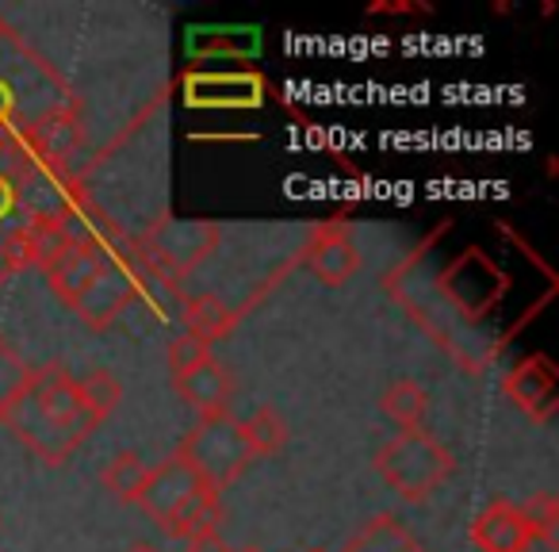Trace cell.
Segmentation results:
<instances>
[{
  "label": "cell",
  "mask_w": 559,
  "mask_h": 552,
  "mask_svg": "<svg viewBox=\"0 0 559 552\" xmlns=\"http://www.w3.org/2000/svg\"><path fill=\"white\" fill-rule=\"evenodd\" d=\"M4 426L32 449V457L58 468L88 442V434L100 426V414L88 407L85 391L70 368L47 365L32 376L24 399L4 419Z\"/></svg>",
  "instance_id": "obj_1"
},
{
  "label": "cell",
  "mask_w": 559,
  "mask_h": 552,
  "mask_svg": "<svg viewBox=\"0 0 559 552\" xmlns=\"http://www.w3.org/2000/svg\"><path fill=\"white\" fill-rule=\"evenodd\" d=\"M372 468L399 498L421 503V498H429L456 472V457L429 430L418 426V430H399L391 442H383L372 457Z\"/></svg>",
  "instance_id": "obj_2"
},
{
  "label": "cell",
  "mask_w": 559,
  "mask_h": 552,
  "mask_svg": "<svg viewBox=\"0 0 559 552\" xmlns=\"http://www.w3.org/2000/svg\"><path fill=\"white\" fill-rule=\"evenodd\" d=\"M177 453L192 465V472L200 475L203 488L215 491V495L230 488L253 465V453H249L246 437H241V419H234L230 411L203 414L185 434Z\"/></svg>",
  "instance_id": "obj_3"
},
{
  "label": "cell",
  "mask_w": 559,
  "mask_h": 552,
  "mask_svg": "<svg viewBox=\"0 0 559 552\" xmlns=\"http://www.w3.org/2000/svg\"><path fill=\"white\" fill-rule=\"evenodd\" d=\"M215 246H218V226L207 223V219H162V223L150 226L139 249L146 254L150 272L177 284Z\"/></svg>",
  "instance_id": "obj_4"
},
{
  "label": "cell",
  "mask_w": 559,
  "mask_h": 552,
  "mask_svg": "<svg viewBox=\"0 0 559 552\" xmlns=\"http://www.w3.org/2000/svg\"><path fill=\"white\" fill-rule=\"evenodd\" d=\"M134 296H139V272H134V265H127L123 257H108L100 277L93 281V289L73 304V312L93 330H108L131 307Z\"/></svg>",
  "instance_id": "obj_5"
},
{
  "label": "cell",
  "mask_w": 559,
  "mask_h": 552,
  "mask_svg": "<svg viewBox=\"0 0 559 552\" xmlns=\"http://www.w3.org/2000/svg\"><path fill=\"white\" fill-rule=\"evenodd\" d=\"M502 391L521 414H528V419L540 422V426H548V422L556 419V407H559L556 368H551V361L540 357V353L518 361V365L506 373Z\"/></svg>",
  "instance_id": "obj_6"
},
{
  "label": "cell",
  "mask_w": 559,
  "mask_h": 552,
  "mask_svg": "<svg viewBox=\"0 0 559 552\" xmlns=\"http://www.w3.org/2000/svg\"><path fill=\"white\" fill-rule=\"evenodd\" d=\"M195 491H207V488H203L200 475L192 472V465H188L180 453H169L162 465H154L146 472L139 506L157 521V526H162V521L169 518V514L177 510V506L185 503L188 495H195Z\"/></svg>",
  "instance_id": "obj_7"
},
{
  "label": "cell",
  "mask_w": 559,
  "mask_h": 552,
  "mask_svg": "<svg viewBox=\"0 0 559 552\" xmlns=\"http://www.w3.org/2000/svg\"><path fill=\"white\" fill-rule=\"evenodd\" d=\"M307 265L326 289H342L360 272V249L342 223H322L307 242Z\"/></svg>",
  "instance_id": "obj_8"
},
{
  "label": "cell",
  "mask_w": 559,
  "mask_h": 552,
  "mask_svg": "<svg viewBox=\"0 0 559 552\" xmlns=\"http://www.w3.org/2000/svg\"><path fill=\"white\" fill-rule=\"evenodd\" d=\"M472 541L479 552H528L533 529H528V521L518 503L495 498V503H487L479 514H475Z\"/></svg>",
  "instance_id": "obj_9"
},
{
  "label": "cell",
  "mask_w": 559,
  "mask_h": 552,
  "mask_svg": "<svg viewBox=\"0 0 559 552\" xmlns=\"http://www.w3.org/2000/svg\"><path fill=\"white\" fill-rule=\"evenodd\" d=\"M108 257L111 254H104V246H96V242L73 238V246L66 249L55 265H47L43 272H47V284L55 289V296L73 307L88 289H93V281L100 277V269H104Z\"/></svg>",
  "instance_id": "obj_10"
},
{
  "label": "cell",
  "mask_w": 559,
  "mask_h": 552,
  "mask_svg": "<svg viewBox=\"0 0 559 552\" xmlns=\"http://www.w3.org/2000/svg\"><path fill=\"white\" fill-rule=\"evenodd\" d=\"M173 388L177 396L185 399V407H192L195 414H218V411H230V399H234V376L223 361H203V365L188 368V373L173 376Z\"/></svg>",
  "instance_id": "obj_11"
},
{
  "label": "cell",
  "mask_w": 559,
  "mask_h": 552,
  "mask_svg": "<svg viewBox=\"0 0 559 552\" xmlns=\"http://www.w3.org/2000/svg\"><path fill=\"white\" fill-rule=\"evenodd\" d=\"M223 526V498L215 491H195L188 495L169 518L162 521V529L177 541H192V537H203V533H218Z\"/></svg>",
  "instance_id": "obj_12"
},
{
  "label": "cell",
  "mask_w": 559,
  "mask_h": 552,
  "mask_svg": "<svg viewBox=\"0 0 559 552\" xmlns=\"http://www.w3.org/2000/svg\"><path fill=\"white\" fill-rule=\"evenodd\" d=\"M185 327H188V334L192 338H203V342H218V338H226L230 334V327H234V307H226V300L223 296H215V292H203V296H192V300H185Z\"/></svg>",
  "instance_id": "obj_13"
},
{
  "label": "cell",
  "mask_w": 559,
  "mask_h": 552,
  "mask_svg": "<svg viewBox=\"0 0 559 552\" xmlns=\"http://www.w3.org/2000/svg\"><path fill=\"white\" fill-rule=\"evenodd\" d=\"M241 437H246L253 457H276V453L288 445L292 430H288V419H284L276 407L261 403L249 419H241Z\"/></svg>",
  "instance_id": "obj_14"
},
{
  "label": "cell",
  "mask_w": 559,
  "mask_h": 552,
  "mask_svg": "<svg viewBox=\"0 0 559 552\" xmlns=\"http://www.w3.org/2000/svg\"><path fill=\"white\" fill-rule=\"evenodd\" d=\"M342 552H426V549L414 541V533L403 521H395L391 514H380V518L365 521V529Z\"/></svg>",
  "instance_id": "obj_15"
},
{
  "label": "cell",
  "mask_w": 559,
  "mask_h": 552,
  "mask_svg": "<svg viewBox=\"0 0 559 552\" xmlns=\"http://www.w3.org/2000/svg\"><path fill=\"white\" fill-rule=\"evenodd\" d=\"M380 411L388 414L399 430H418L429 411V396L418 380H395L380 396Z\"/></svg>",
  "instance_id": "obj_16"
},
{
  "label": "cell",
  "mask_w": 559,
  "mask_h": 552,
  "mask_svg": "<svg viewBox=\"0 0 559 552\" xmlns=\"http://www.w3.org/2000/svg\"><path fill=\"white\" fill-rule=\"evenodd\" d=\"M32 376H35V368L20 357L16 345L0 338V426H4V419H9L20 399H24Z\"/></svg>",
  "instance_id": "obj_17"
},
{
  "label": "cell",
  "mask_w": 559,
  "mask_h": 552,
  "mask_svg": "<svg viewBox=\"0 0 559 552\" xmlns=\"http://www.w3.org/2000/svg\"><path fill=\"white\" fill-rule=\"evenodd\" d=\"M146 472H150V465L139 457V453H119V457H111L108 468L100 472V483L108 488L111 498H119V503H139Z\"/></svg>",
  "instance_id": "obj_18"
},
{
  "label": "cell",
  "mask_w": 559,
  "mask_h": 552,
  "mask_svg": "<svg viewBox=\"0 0 559 552\" xmlns=\"http://www.w3.org/2000/svg\"><path fill=\"white\" fill-rule=\"evenodd\" d=\"M521 514H525L528 529H533V541L540 537L548 549H556V541H559V498L551 495V491H536V495L521 506Z\"/></svg>",
  "instance_id": "obj_19"
},
{
  "label": "cell",
  "mask_w": 559,
  "mask_h": 552,
  "mask_svg": "<svg viewBox=\"0 0 559 552\" xmlns=\"http://www.w3.org/2000/svg\"><path fill=\"white\" fill-rule=\"evenodd\" d=\"M0 265H4V272H24L35 265V246H32V234H27V226H16V231L0 234Z\"/></svg>",
  "instance_id": "obj_20"
},
{
  "label": "cell",
  "mask_w": 559,
  "mask_h": 552,
  "mask_svg": "<svg viewBox=\"0 0 559 552\" xmlns=\"http://www.w3.org/2000/svg\"><path fill=\"white\" fill-rule=\"evenodd\" d=\"M165 361H169L173 376H180V373H188V368H195V365H203V361H211V345L203 342V338L185 334V338H177V342L169 345Z\"/></svg>",
  "instance_id": "obj_21"
},
{
  "label": "cell",
  "mask_w": 559,
  "mask_h": 552,
  "mask_svg": "<svg viewBox=\"0 0 559 552\" xmlns=\"http://www.w3.org/2000/svg\"><path fill=\"white\" fill-rule=\"evenodd\" d=\"M185 552H234V549H226V541L218 533H203L185 541Z\"/></svg>",
  "instance_id": "obj_22"
},
{
  "label": "cell",
  "mask_w": 559,
  "mask_h": 552,
  "mask_svg": "<svg viewBox=\"0 0 559 552\" xmlns=\"http://www.w3.org/2000/svg\"><path fill=\"white\" fill-rule=\"evenodd\" d=\"M20 203V196H16V185H12L9 177H0V215H9L12 208Z\"/></svg>",
  "instance_id": "obj_23"
},
{
  "label": "cell",
  "mask_w": 559,
  "mask_h": 552,
  "mask_svg": "<svg viewBox=\"0 0 559 552\" xmlns=\"http://www.w3.org/2000/svg\"><path fill=\"white\" fill-rule=\"evenodd\" d=\"M127 552H162V549H154V544H146V541H139V544H131Z\"/></svg>",
  "instance_id": "obj_24"
},
{
  "label": "cell",
  "mask_w": 559,
  "mask_h": 552,
  "mask_svg": "<svg viewBox=\"0 0 559 552\" xmlns=\"http://www.w3.org/2000/svg\"><path fill=\"white\" fill-rule=\"evenodd\" d=\"M238 552H261V549H238Z\"/></svg>",
  "instance_id": "obj_25"
},
{
  "label": "cell",
  "mask_w": 559,
  "mask_h": 552,
  "mask_svg": "<svg viewBox=\"0 0 559 552\" xmlns=\"http://www.w3.org/2000/svg\"><path fill=\"white\" fill-rule=\"evenodd\" d=\"M0 146H4V139H0Z\"/></svg>",
  "instance_id": "obj_26"
},
{
  "label": "cell",
  "mask_w": 559,
  "mask_h": 552,
  "mask_svg": "<svg viewBox=\"0 0 559 552\" xmlns=\"http://www.w3.org/2000/svg\"><path fill=\"white\" fill-rule=\"evenodd\" d=\"M0 32H4V27H0Z\"/></svg>",
  "instance_id": "obj_27"
}]
</instances>
